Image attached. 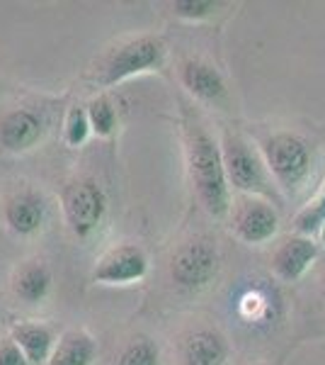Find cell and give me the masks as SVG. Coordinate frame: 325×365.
Instances as JSON below:
<instances>
[{
  "mask_svg": "<svg viewBox=\"0 0 325 365\" xmlns=\"http://www.w3.org/2000/svg\"><path fill=\"white\" fill-rule=\"evenodd\" d=\"M218 8H223V3H216V0H175L173 3L175 17L190 22L209 20L218 13Z\"/></svg>",
  "mask_w": 325,
  "mask_h": 365,
  "instance_id": "44dd1931",
  "label": "cell"
},
{
  "mask_svg": "<svg viewBox=\"0 0 325 365\" xmlns=\"http://www.w3.org/2000/svg\"><path fill=\"white\" fill-rule=\"evenodd\" d=\"M92 134L90 129V120H87V110L82 105H73L66 115V122H63V139H66L68 146H82L87 141V137Z\"/></svg>",
  "mask_w": 325,
  "mask_h": 365,
  "instance_id": "ffe728a7",
  "label": "cell"
},
{
  "mask_svg": "<svg viewBox=\"0 0 325 365\" xmlns=\"http://www.w3.org/2000/svg\"><path fill=\"white\" fill-rule=\"evenodd\" d=\"M185 365H223L228 358V341L218 331L199 329L187 336L182 346Z\"/></svg>",
  "mask_w": 325,
  "mask_h": 365,
  "instance_id": "5bb4252c",
  "label": "cell"
},
{
  "mask_svg": "<svg viewBox=\"0 0 325 365\" xmlns=\"http://www.w3.org/2000/svg\"><path fill=\"white\" fill-rule=\"evenodd\" d=\"M97 344L87 331L70 329L56 341L46 365H95Z\"/></svg>",
  "mask_w": 325,
  "mask_h": 365,
  "instance_id": "9a60e30c",
  "label": "cell"
},
{
  "mask_svg": "<svg viewBox=\"0 0 325 365\" xmlns=\"http://www.w3.org/2000/svg\"><path fill=\"white\" fill-rule=\"evenodd\" d=\"M0 365H32L13 339H0Z\"/></svg>",
  "mask_w": 325,
  "mask_h": 365,
  "instance_id": "7402d4cb",
  "label": "cell"
},
{
  "mask_svg": "<svg viewBox=\"0 0 325 365\" xmlns=\"http://www.w3.org/2000/svg\"><path fill=\"white\" fill-rule=\"evenodd\" d=\"M10 339L20 346V351L25 353V358L32 365H46V361L51 358V351H54V346H56L54 329L41 322L13 324Z\"/></svg>",
  "mask_w": 325,
  "mask_h": 365,
  "instance_id": "7c38bea8",
  "label": "cell"
},
{
  "mask_svg": "<svg viewBox=\"0 0 325 365\" xmlns=\"http://www.w3.org/2000/svg\"><path fill=\"white\" fill-rule=\"evenodd\" d=\"M321 232H323V237H325V227H323V229H321Z\"/></svg>",
  "mask_w": 325,
  "mask_h": 365,
  "instance_id": "603a6c76",
  "label": "cell"
},
{
  "mask_svg": "<svg viewBox=\"0 0 325 365\" xmlns=\"http://www.w3.org/2000/svg\"><path fill=\"white\" fill-rule=\"evenodd\" d=\"M87 120H90L92 134L102 139H110L117 132V110L107 96H97L87 103Z\"/></svg>",
  "mask_w": 325,
  "mask_h": 365,
  "instance_id": "e0dca14e",
  "label": "cell"
},
{
  "mask_svg": "<svg viewBox=\"0 0 325 365\" xmlns=\"http://www.w3.org/2000/svg\"><path fill=\"white\" fill-rule=\"evenodd\" d=\"M180 81L194 98L204 100V103H221V100H226L223 76L211 63L202 61V58H187V61H182Z\"/></svg>",
  "mask_w": 325,
  "mask_h": 365,
  "instance_id": "8fae6325",
  "label": "cell"
},
{
  "mask_svg": "<svg viewBox=\"0 0 325 365\" xmlns=\"http://www.w3.org/2000/svg\"><path fill=\"white\" fill-rule=\"evenodd\" d=\"M262 161L270 178H275L282 190H297L311 173V146L297 134L277 132L262 141Z\"/></svg>",
  "mask_w": 325,
  "mask_h": 365,
  "instance_id": "3957f363",
  "label": "cell"
},
{
  "mask_svg": "<svg viewBox=\"0 0 325 365\" xmlns=\"http://www.w3.org/2000/svg\"><path fill=\"white\" fill-rule=\"evenodd\" d=\"M44 134V122L32 110H15L0 122V146L10 154H25L39 144Z\"/></svg>",
  "mask_w": 325,
  "mask_h": 365,
  "instance_id": "30bf717a",
  "label": "cell"
},
{
  "mask_svg": "<svg viewBox=\"0 0 325 365\" xmlns=\"http://www.w3.org/2000/svg\"><path fill=\"white\" fill-rule=\"evenodd\" d=\"M323 227H325V182L321 190H318V195L294 220V229H297V234H301V237H313Z\"/></svg>",
  "mask_w": 325,
  "mask_h": 365,
  "instance_id": "ac0fdd59",
  "label": "cell"
},
{
  "mask_svg": "<svg viewBox=\"0 0 325 365\" xmlns=\"http://www.w3.org/2000/svg\"><path fill=\"white\" fill-rule=\"evenodd\" d=\"M218 249L209 239H192L175 251L170 261V278L180 290L199 292L216 278L218 273Z\"/></svg>",
  "mask_w": 325,
  "mask_h": 365,
  "instance_id": "8992f818",
  "label": "cell"
},
{
  "mask_svg": "<svg viewBox=\"0 0 325 365\" xmlns=\"http://www.w3.org/2000/svg\"><path fill=\"white\" fill-rule=\"evenodd\" d=\"M323 287H325V275H323Z\"/></svg>",
  "mask_w": 325,
  "mask_h": 365,
  "instance_id": "cb8c5ba5",
  "label": "cell"
},
{
  "mask_svg": "<svg viewBox=\"0 0 325 365\" xmlns=\"http://www.w3.org/2000/svg\"><path fill=\"white\" fill-rule=\"evenodd\" d=\"M146 273H149V258L144 249L136 244H119L97 261L92 280L97 285H132L144 280Z\"/></svg>",
  "mask_w": 325,
  "mask_h": 365,
  "instance_id": "52a82bcc",
  "label": "cell"
},
{
  "mask_svg": "<svg viewBox=\"0 0 325 365\" xmlns=\"http://www.w3.org/2000/svg\"><path fill=\"white\" fill-rule=\"evenodd\" d=\"M255 365H265V363H255Z\"/></svg>",
  "mask_w": 325,
  "mask_h": 365,
  "instance_id": "d4e9b609",
  "label": "cell"
},
{
  "mask_svg": "<svg viewBox=\"0 0 325 365\" xmlns=\"http://www.w3.org/2000/svg\"><path fill=\"white\" fill-rule=\"evenodd\" d=\"M318 258V244L311 237H287L272 253V273L282 282H297L304 278L311 263Z\"/></svg>",
  "mask_w": 325,
  "mask_h": 365,
  "instance_id": "9c48e42d",
  "label": "cell"
},
{
  "mask_svg": "<svg viewBox=\"0 0 325 365\" xmlns=\"http://www.w3.org/2000/svg\"><path fill=\"white\" fill-rule=\"evenodd\" d=\"M235 237L250 246L267 244L279 229V215L265 197H245L233 215Z\"/></svg>",
  "mask_w": 325,
  "mask_h": 365,
  "instance_id": "ba28073f",
  "label": "cell"
},
{
  "mask_svg": "<svg viewBox=\"0 0 325 365\" xmlns=\"http://www.w3.org/2000/svg\"><path fill=\"white\" fill-rule=\"evenodd\" d=\"M61 207L73 237L87 239L97 232L107 215V197L95 180H73L63 187Z\"/></svg>",
  "mask_w": 325,
  "mask_h": 365,
  "instance_id": "5b68a950",
  "label": "cell"
},
{
  "mask_svg": "<svg viewBox=\"0 0 325 365\" xmlns=\"http://www.w3.org/2000/svg\"><path fill=\"white\" fill-rule=\"evenodd\" d=\"M44 200L34 192H17L5 202V225L20 237H32L44 225Z\"/></svg>",
  "mask_w": 325,
  "mask_h": 365,
  "instance_id": "4fadbf2b",
  "label": "cell"
},
{
  "mask_svg": "<svg viewBox=\"0 0 325 365\" xmlns=\"http://www.w3.org/2000/svg\"><path fill=\"white\" fill-rule=\"evenodd\" d=\"M117 365H161V351L151 339H134L117 358Z\"/></svg>",
  "mask_w": 325,
  "mask_h": 365,
  "instance_id": "d6986e66",
  "label": "cell"
},
{
  "mask_svg": "<svg viewBox=\"0 0 325 365\" xmlns=\"http://www.w3.org/2000/svg\"><path fill=\"white\" fill-rule=\"evenodd\" d=\"M51 270L44 261H27L25 266L15 273L13 278V292L22 302L39 304L49 297L51 292Z\"/></svg>",
  "mask_w": 325,
  "mask_h": 365,
  "instance_id": "2e32d148",
  "label": "cell"
},
{
  "mask_svg": "<svg viewBox=\"0 0 325 365\" xmlns=\"http://www.w3.org/2000/svg\"><path fill=\"white\" fill-rule=\"evenodd\" d=\"M185 154L197 200L211 217L221 220L230 212V185L223 168L221 146L199 122H185Z\"/></svg>",
  "mask_w": 325,
  "mask_h": 365,
  "instance_id": "6da1fadb",
  "label": "cell"
},
{
  "mask_svg": "<svg viewBox=\"0 0 325 365\" xmlns=\"http://www.w3.org/2000/svg\"><path fill=\"white\" fill-rule=\"evenodd\" d=\"M165 58V46L153 34H141V37L127 39L117 49H112L102 58L97 68V83L102 88L119 86L134 76L156 71Z\"/></svg>",
  "mask_w": 325,
  "mask_h": 365,
  "instance_id": "7a4b0ae2",
  "label": "cell"
},
{
  "mask_svg": "<svg viewBox=\"0 0 325 365\" xmlns=\"http://www.w3.org/2000/svg\"><path fill=\"white\" fill-rule=\"evenodd\" d=\"M221 158H223V168H226V178L230 187H235V190H240V192H247L250 197H257V195L275 197L272 178H270L267 168H265L262 156H257L243 137L230 134V132L223 134Z\"/></svg>",
  "mask_w": 325,
  "mask_h": 365,
  "instance_id": "277c9868",
  "label": "cell"
}]
</instances>
